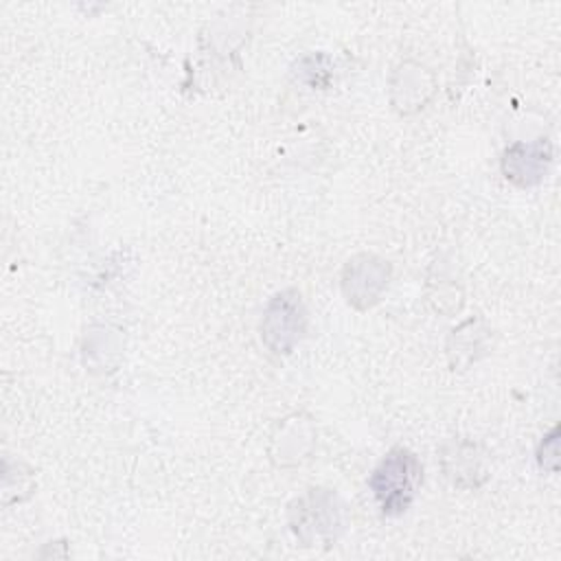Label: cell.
Masks as SVG:
<instances>
[{"label":"cell","instance_id":"6da1fadb","mask_svg":"<svg viewBox=\"0 0 561 561\" xmlns=\"http://www.w3.org/2000/svg\"><path fill=\"white\" fill-rule=\"evenodd\" d=\"M421 478H423V467L419 458L412 451L397 447L379 462L368 484L381 511L386 515H399L414 500Z\"/></svg>","mask_w":561,"mask_h":561},{"label":"cell","instance_id":"7a4b0ae2","mask_svg":"<svg viewBox=\"0 0 561 561\" xmlns=\"http://www.w3.org/2000/svg\"><path fill=\"white\" fill-rule=\"evenodd\" d=\"M265 337H276V353H287L305 331V311L296 291L278 294L265 313Z\"/></svg>","mask_w":561,"mask_h":561}]
</instances>
